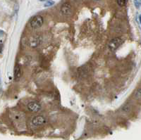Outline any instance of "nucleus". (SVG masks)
Listing matches in <instances>:
<instances>
[{
	"label": "nucleus",
	"mask_w": 141,
	"mask_h": 140,
	"mask_svg": "<svg viewBox=\"0 0 141 140\" xmlns=\"http://www.w3.org/2000/svg\"><path fill=\"white\" fill-rule=\"evenodd\" d=\"M44 20L41 16H36L33 17V18L31 20V26L33 29H37L41 27L43 25Z\"/></svg>",
	"instance_id": "1"
},
{
	"label": "nucleus",
	"mask_w": 141,
	"mask_h": 140,
	"mask_svg": "<svg viewBox=\"0 0 141 140\" xmlns=\"http://www.w3.org/2000/svg\"><path fill=\"white\" fill-rule=\"evenodd\" d=\"M123 39L121 37H116L111 39L109 44V48L111 51H115L123 43Z\"/></svg>",
	"instance_id": "2"
},
{
	"label": "nucleus",
	"mask_w": 141,
	"mask_h": 140,
	"mask_svg": "<svg viewBox=\"0 0 141 140\" xmlns=\"http://www.w3.org/2000/svg\"><path fill=\"white\" fill-rule=\"evenodd\" d=\"M46 122H47L46 118L42 115H37L32 119V124L35 127L44 125L46 123Z\"/></svg>",
	"instance_id": "3"
},
{
	"label": "nucleus",
	"mask_w": 141,
	"mask_h": 140,
	"mask_svg": "<svg viewBox=\"0 0 141 140\" xmlns=\"http://www.w3.org/2000/svg\"><path fill=\"white\" fill-rule=\"evenodd\" d=\"M72 11V6L69 2H65L61 5L60 12L63 16H68L71 14Z\"/></svg>",
	"instance_id": "4"
},
{
	"label": "nucleus",
	"mask_w": 141,
	"mask_h": 140,
	"mask_svg": "<svg viewBox=\"0 0 141 140\" xmlns=\"http://www.w3.org/2000/svg\"><path fill=\"white\" fill-rule=\"evenodd\" d=\"M27 108L31 112L37 113L39 112L41 110V105L39 104L38 102H31L28 103V104L27 105Z\"/></svg>",
	"instance_id": "5"
},
{
	"label": "nucleus",
	"mask_w": 141,
	"mask_h": 140,
	"mask_svg": "<svg viewBox=\"0 0 141 140\" xmlns=\"http://www.w3.org/2000/svg\"><path fill=\"white\" fill-rule=\"evenodd\" d=\"M22 76V73H21V70L18 65H17L15 67L14 69V79L15 81H18L21 79V77Z\"/></svg>",
	"instance_id": "6"
},
{
	"label": "nucleus",
	"mask_w": 141,
	"mask_h": 140,
	"mask_svg": "<svg viewBox=\"0 0 141 140\" xmlns=\"http://www.w3.org/2000/svg\"><path fill=\"white\" fill-rule=\"evenodd\" d=\"M40 42H41V39L38 37H34L33 39L30 40V46L33 48L37 47L39 44H40Z\"/></svg>",
	"instance_id": "7"
},
{
	"label": "nucleus",
	"mask_w": 141,
	"mask_h": 140,
	"mask_svg": "<svg viewBox=\"0 0 141 140\" xmlns=\"http://www.w3.org/2000/svg\"><path fill=\"white\" fill-rule=\"evenodd\" d=\"M127 0H117V3L120 6H124L126 5Z\"/></svg>",
	"instance_id": "8"
},
{
	"label": "nucleus",
	"mask_w": 141,
	"mask_h": 140,
	"mask_svg": "<svg viewBox=\"0 0 141 140\" xmlns=\"http://www.w3.org/2000/svg\"><path fill=\"white\" fill-rule=\"evenodd\" d=\"M135 96H136V99L141 98V88L140 89H138V90L136 91V93H135Z\"/></svg>",
	"instance_id": "9"
},
{
	"label": "nucleus",
	"mask_w": 141,
	"mask_h": 140,
	"mask_svg": "<svg viewBox=\"0 0 141 140\" xmlns=\"http://www.w3.org/2000/svg\"><path fill=\"white\" fill-rule=\"evenodd\" d=\"M54 4V2H53L52 0H49V1H47V2L45 3V4H44V6H52L53 4Z\"/></svg>",
	"instance_id": "10"
},
{
	"label": "nucleus",
	"mask_w": 141,
	"mask_h": 140,
	"mask_svg": "<svg viewBox=\"0 0 141 140\" xmlns=\"http://www.w3.org/2000/svg\"><path fill=\"white\" fill-rule=\"evenodd\" d=\"M133 1H134V4L136 6V8H139V7H140V2L138 0H133Z\"/></svg>",
	"instance_id": "11"
},
{
	"label": "nucleus",
	"mask_w": 141,
	"mask_h": 140,
	"mask_svg": "<svg viewBox=\"0 0 141 140\" xmlns=\"http://www.w3.org/2000/svg\"><path fill=\"white\" fill-rule=\"evenodd\" d=\"M4 33L3 32L2 30H0V37H2L4 35Z\"/></svg>",
	"instance_id": "12"
},
{
	"label": "nucleus",
	"mask_w": 141,
	"mask_h": 140,
	"mask_svg": "<svg viewBox=\"0 0 141 140\" xmlns=\"http://www.w3.org/2000/svg\"><path fill=\"white\" fill-rule=\"evenodd\" d=\"M2 45L0 44V53L2 52Z\"/></svg>",
	"instance_id": "13"
},
{
	"label": "nucleus",
	"mask_w": 141,
	"mask_h": 140,
	"mask_svg": "<svg viewBox=\"0 0 141 140\" xmlns=\"http://www.w3.org/2000/svg\"><path fill=\"white\" fill-rule=\"evenodd\" d=\"M139 21H140V23L141 24V14L139 16Z\"/></svg>",
	"instance_id": "14"
},
{
	"label": "nucleus",
	"mask_w": 141,
	"mask_h": 140,
	"mask_svg": "<svg viewBox=\"0 0 141 140\" xmlns=\"http://www.w3.org/2000/svg\"><path fill=\"white\" fill-rule=\"evenodd\" d=\"M40 1H41V2H44V1H45V0H40Z\"/></svg>",
	"instance_id": "15"
},
{
	"label": "nucleus",
	"mask_w": 141,
	"mask_h": 140,
	"mask_svg": "<svg viewBox=\"0 0 141 140\" xmlns=\"http://www.w3.org/2000/svg\"><path fill=\"white\" fill-rule=\"evenodd\" d=\"M11 1H14V2H15V1H16V0H11Z\"/></svg>",
	"instance_id": "16"
},
{
	"label": "nucleus",
	"mask_w": 141,
	"mask_h": 140,
	"mask_svg": "<svg viewBox=\"0 0 141 140\" xmlns=\"http://www.w3.org/2000/svg\"><path fill=\"white\" fill-rule=\"evenodd\" d=\"M95 1H98V0H95Z\"/></svg>",
	"instance_id": "17"
},
{
	"label": "nucleus",
	"mask_w": 141,
	"mask_h": 140,
	"mask_svg": "<svg viewBox=\"0 0 141 140\" xmlns=\"http://www.w3.org/2000/svg\"><path fill=\"white\" fill-rule=\"evenodd\" d=\"M140 1H141V0H140Z\"/></svg>",
	"instance_id": "18"
}]
</instances>
